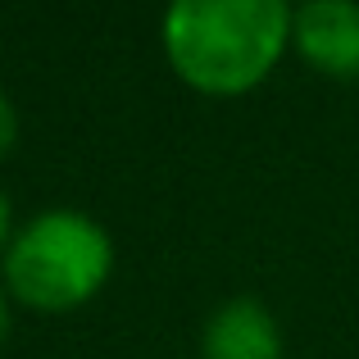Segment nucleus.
Masks as SVG:
<instances>
[{
	"label": "nucleus",
	"mask_w": 359,
	"mask_h": 359,
	"mask_svg": "<svg viewBox=\"0 0 359 359\" xmlns=\"http://www.w3.org/2000/svg\"><path fill=\"white\" fill-rule=\"evenodd\" d=\"M291 46L309 69L327 73V78H359V5L309 0V5L291 9Z\"/></svg>",
	"instance_id": "3"
},
{
	"label": "nucleus",
	"mask_w": 359,
	"mask_h": 359,
	"mask_svg": "<svg viewBox=\"0 0 359 359\" xmlns=\"http://www.w3.org/2000/svg\"><path fill=\"white\" fill-rule=\"evenodd\" d=\"M5 332H9V296L0 287V341H5Z\"/></svg>",
	"instance_id": "7"
},
{
	"label": "nucleus",
	"mask_w": 359,
	"mask_h": 359,
	"mask_svg": "<svg viewBox=\"0 0 359 359\" xmlns=\"http://www.w3.org/2000/svg\"><path fill=\"white\" fill-rule=\"evenodd\" d=\"M5 291L32 309H78L105 291L114 241L82 210H41L5 245Z\"/></svg>",
	"instance_id": "2"
},
{
	"label": "nucleus",
	"mask_w": 359,
	"mask_h": 359,
	"mask_svg": "<svg viewBox=\"0 0 359 359\" xmlns=\"http://www.w3.org/2000/svg\"><path fill=\"white\" fill-rule=\"evenodd\" d=\"M201 359H282V327L255 296H232L205 318Z\"/></svg>",
	"instance_id": "4"
},
{
	"label": "nucleus",
	"mask_w": 359,
	"mask_h": 359,
	"mask_svg": "<svg viewBox=\"0 0 359 359\" xmlns=\"http://www.w3.org/2000/svg\"><path fill=\"white\" fill-rule=\"evenodd\" d=\"M9 237H14V210H9V196L0 191V259H5Z\"/></svg>",
	"instance_id": "6"
},
{
	"label": "nucleus",
	"mask_w": 359,
	"mask_h": 359,
	"mask_svg": "<svg viewBox=\"0 0 359 359\" xmlns=\"http://www.w3.org/2000/svg\"><path fill=\"white\" fill-rule=\"evenodd\" d=\"M14 141H18V109H14V100L0 91V155H9Z\"/></svg>",
	"instance_id": "5"
},
{
	"label": "nucleus",
	"mask_w": 359,
	"mask_h": 359,
	"mask_svg": "<svg viewBox=\"0 0 359 359\" xmlns=\"http://www.w3.org/2000/svg\"><path fill=\"white\" fill-rule=\"evenodd\" d=\"M291 46L282 0H177L164 14V55L187 87L241 96L259 87Z\"/></svg>",
	"instance_id": "1"
}]
</instances>
